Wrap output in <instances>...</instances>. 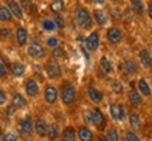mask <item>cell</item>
<instances>
[{
	"label": "cell",
	"instance_id": "6da1fadb",
	"mask_svg": "<svg viewBox=\"0 0 152 141\" xmlns=\"http://www.w3.org/2000/svg\"><path fill=\"white\" fill-rule=\"evenodd\" d=\"M84 117H85V122H87L85 126H88V127L91 126L99 133H105V130L109 126V119L102 112L99 106H94L91 109H88L84 115Z\"/></svg>",
	"mask_w": 152,
	"mask_h": 141
},
{
	"label": "cell",
	"instance_id": "7a4b0ae2",
	"mask_svg": "<svg viewBox=\"0 0 152 141\" xmlns=\"http://www.w3.org/2000/svg\"><path fill=\"white\" fill-rule=\"evenodd\" d=\"M59 90V99L61 101L63 106L69 108L71 105H74L78 99V90L73 81L70 80H63L60 82V85L57 87Z\"/></svg>",
	"mask_w": 152,
	"mask_h": 141
},
{
	"label": "cell",
	"instance_id": "3957f363",
	"mask_svg": "<svg viewBox=\"0 0 152 141\" xmlns=\"http://www.w3.org/2000/svg\"><path fill=\"white\" fill-rule=\"evenodd\" d=\"M74 23L81 31H89V32L92 31L94 21L89 9L83 4L75 6V9H74Z\"/></svg>",
	"mask_w": 152,
	"mask_h": 141
},
{
	"label": "cell",
	"instance_id": "277c9868",
	"mask_svg": "<svg viewBox=\"0 0 152 141\" xmlns=\"http://www.w3.org/2000/svg\"><path fill=\"white\" fill-rule=\"evenodd\" d=\"M15 133L18 138L24 141L31 140L34 136V119L31 115H25L23 117H20L15 124Z\"/></svg>",
	"mask_w": 152,
	"mask_h": 141
},
{
	"label": "cell",
	"instance_id": "5b68a950",
	"mask_svg": "<svg viewBox=\"0 0 152 141\" xmlns=\"http://www.w3.org/2000/svg\"><path fill=\"white\" fill-rule=\"evenodd\" d=\"M27 55L35 62H42V60L49 59V53L46 50V46L43 45L41 41L32 39L27 45Z\"/></svg>",
	"mask_w": 152,
	"mask_h": 141
},
{
	"label": "cell",
	"instance_id": "8992f818",
	"mask_svg": "<svg viewBox=\"0 0 152 141\" xmlns=\"http://www.w3.org/2000/svg\"><path fill=\"white\" fill-rule=\"evenodd\" d=\"M124 95H126V98H127V102H129L130 108L133 110H137V112H138V110L142 108L144 99H142V96L138 94L137 88H135V80H130L127 90H124Z\"/></svg>",
	"mask_w": 152,
	"mask_h": 141
},
{
	"label": "cell",
	"instance_id": "52a82bcc",
	"mask_svg": "<svg viewBox=\"0 0 152 141\" xmlns=\"http://www.w3.org/2000/svg\"><path fill=\"white\" fill-rule=\"evenodd\" d=\"M109 115L113 122H126L127 120V106L121 101H110L109 102Z\"/></svg>",
	"mask_w": 152,
	"mask_h": 141
},
{
	"label": "cell",
	"instance_id": "ba28073f",
	"mask_svg": "<svg viewBox=\"0 0 152 141\" xmlns=\"http://www.w3.org/2000/svg\"><path fill=\"white\" fill-rule=\"evenodd\" d=\"M43 71L46 74V77L50 80V81H59L63 77V68L60 66V63L52 60L50 57L43 63Z\"/></svg>",
	"mask_w": 152,
	"mask_h": 141
},
{
	"label": "cell",
	"instance_id": "9c48e42d",
	"mask_svg": "<svg viewBox=\"0 0 152 141\" xmlns=\"http://www.w3.org/2000/svg\"><path fill=\"white\" fill-rule=\"evenodd\" d=\"M24 91L27 99H37L41 95V84L35 77H27L24 80Z\"/></svg>",
	"mask_w": 152,
	"mask_h": 141
},
{
	"label": "cell",
	"instance_id": "30bf717a",
	"mask_svg": "<svg viewBox=\"0 0 152 141\" xmlns=\"http://www.w3.org/2000/svg\"><path fill=\"white\" fill-rule=\"evenodd\" d=\"M105 37H106V42L110 46L116 48V46H119L123 42V31L117 25H110V27L106 28Z\"/></svg>",
	"mask_w": 152,
	"mask_h": 141
},
{
	"label": "cell",
	"instance_id": "8fae6325",
	"mask_svg": "<svg viewBox=\"0 0 152 141\" xmlns=\"http://www.w3.org/2000/svg\"><path fill=\"white\" fill-rule=\"evenodd\" d=\"M42 98H43V102L46 105H55L57 101H59V90L55 84H50L48 82L45 84L43 90H42Z\"/></svg>",
	"mask_w": 152,
	"mask_h": 141
},
{
	"label": "cell",
	"instance_id": "7c38bea8",
	"mask_svg": "<svg viewBox=\"0 0 152 141\" xmlns=\"http://www.w3.org/2000/svg\"><path fill=\"white\" fill-rule=\"evenodd\" d=\"M120 68H121V73L124 74L127 78L135 77V76L138 74V71H140L138 63H137L134 59H131V57H126V59L121 62Z\"/></svg>",
	"mask_w": 152,
	"mask_h": 141
},
{
	"label": "cell",
	"instance_id": "4fadbf2b",
	"mask_svg": "<svg viewBox=\"0 0 152 141\" xmlns=\"http://www.w3.org/2000/svg\"><path fill=\"white\" fill-rule=\"evenodd\" d=\"M135 88H137L140 95L142 96V99H152L151 84H149L147 77H144V76L137 77V80H135Z\"/></svg>",
	"mask_w": 152,
	"mask_h": 141
},
{
	"label": "cell",
	"instance_id": "5bb4252c",
	"mask_svg": "<svg viewBox=\"0 0 152 141\" xmlns=\"http://www.w3.org/2000/svg\"><path fill=\"white\" fill-rule=\"evenodd\" d=\"M101 45V34L98 29H92L85 38V49L91 53H95Z\"/></svg>",
	"mask_w": 152,
	"mask_h": 141
},
{
	"label": "cell",
	"instance_id": "9a60e30c",
	"mask_svg": "<svg viewBox=\"0 0 152 141\" xmlns=\"http://www.w3.org/2000/svg\"><path fill=\"white\" fill-rule=\"evenodd\" d=\"M14 41L20 48H27V45L29 43V32L24 25H17L14 31Z\"/></svg>",
	"mask_w": 152,
	"mask_h": 141
},
{
	"label": "cell",
	"instance_id": "2e32d148",
	"mask_svg": "<svg viewBox=\"0 0 152 141\" xmlns=\"http://www.w3.org/2000/svg\"><path fill=\"white\" fill-rule=\"evenodd\" d=\"M87 96H88V99L91 101L94 105H96V106L101 105L105 101V94L99 88H96L94 84H91V82L87 85Z\"/></svg>",
	"mask_w": 152,
	"mask_h": 141
},
{
	"label": "cell",
	"instance_id": "e0dca14e",
	"mask_svg": "<svg viewBox=\"0 0 152 141\" xmlns=\"http://www.w3.org/2000/svg\"><path fill=\"white\" fill-rule=\"evenodd\" d=\"M92 21H94V25H96L99 28H105L107 24H109V14L106 13L105 10L102 9H95L92 11Z\"/></svg>",
	"mask_w": 152,
	"mask_h": 141
},
{
	"label": "cell",
	"instance_id": "ac0fdd59",
	"mask_svg": "<svg viewBox=\"0 0 152 141\" xmlns=\"http://www.w3.org/2000/svg\"><path fill=\"white\" fill-rule=\"evenodd\" d=\"M137 57H138V66L144 68V70H151L152 68V55L151 52L147 49V48H141L137 53Z\"/></svg>",
	"mask_w": 152,
	"mask_h": 141
},
{
	"label": "cell",
	"instance_id": "d6986e66",
	"mask_svg": "<svg viewBox=\"0 0 152 141\" xmlns=\"http://www.w3.org/2000/svg\"><path fill=\"white\" fill-rule=\"evenodd\" d=\"M77 131V140L78 141H96V134L94 133L91 127H88L85 124H81L75 129Z\"/></svg>",
	"mask_w": 152,
	"mask_h": 141
},
{
	"label": "cell",
	"instance_id": "ffe728a7",
	"mask_svg": "<svg viewBox=\"0 0 152 141\" xmlns=\"http://www.w3.org/2000/svg\"><path fill=\"white\" fill-rule=\"evenodd\" d=\"M127 119H129V127H130V130L138 133L140 130H141V127H142V117H141L140 112L131 109L129 113H127Z\"/></svg>",
	"mask_w": 152,
	"mask_h": 141
},
{
	"label": "cell",
	"instance_id": "44dd1931",
	"mask_svg": "<svg viewBox=\"0 0 152 141\" xmlns=\"http://www.w3.org/2000/svg\"><path fill=\"white\" fill-rule=\"evenodd\" d=\"M48 126H49V123L43 117L38 116V117L34 120V134H37L39 138H46Z\"/></svg>",
	"mask_w": 152,
	"mask_h": 141
},
{
	"label": "cell",
	"instance_id": "7402d4cb",
	"mask_svg": "<svg viewBox=\"0 0 152 141\" xmlns=\"http://www.w3.org/2000/svg\"><path fill=\"white\" fill-rule=\"evenodd\" d=\"M10 105L13 106L15 110H24L28 108V99L27 96L20 94V92H14L10 99Z\"/></svg>",
	"mask_w": 152,
	"mask_h": 141
},
{
	"label": "cell",
	"instance_id": "603a6c76",
	"mask_svg": "<svg viewBox=\"0 0 152 141\" xmlns=\"http://www.w3.org/2000/svg\"><path fill=\"white\" fill-rule=\"evenodd\" d=\"M6 6L9 7L10 13L13 15V18L18 20V21H24V10H23V6L21 3L18 1H6Z\"/></svg>",
	"mask_w": 152,
	"mask_h": 141
},
{
	"label": "cell",
	"instance_id": "cb8c5ba5",
	"mask_svg": "<svg viewBox=\"0 0 152 141\" xmlns=\"http://www.w3.org/2000/svg\"><path fill=\"white\" fill-rule=\"evenodd\" d=\"M9 71L13 74L15 78H24L25 74H27V66L23 63V62H13V63L9 66Z\"/></svg>",
	"mask_w": 152,
	"mask_h": 141
},
{
	"label": "cell",
	"instance_id": "d4e9b609",
	"mask_svg": "<svg viewBox=\"0 0 152 141\" xmlns=\"http://www.w3.org/2000/svg\"><path fill=\"white\" fill-rule=\"evenodd\" d=\"M60 134H61V129H60L59 123H50L48 126V134L46 138L49 141H56L60 138Z\"/></svg>",
	"mask_w": 152,
	"mask_h": 141
},
{
	"label": "cell",
	"instance_id": "484cf974",
	"mask_svg": "<svg viewBox=\"0 0 152 141\" xmlns=\"http://www.w3.org/2000/svg\"><path fill=\"white\" fill-rule=\"evenodd\" d=\"M60 140L61 141H77V131L74 126H66L61 130L60 134Z\"/></svg>",
	"mask_w": 152,
	"mask_h": 141
},
{
	"label": "cell",
	"instance_id": "4316f807",
	"mask_svg": "<svg viewBox=\"0 0 152 141\" xmlns=\"http://www.w3.org/2000/svg\"><path fill=\"white\" fill-rule=\"evenodd\" d=\"M103 136H105L106 141H121V136H120L119 129L116 126H113V124L107 126V129L103 133Z\"/></svg>",
	"mask_w": 152,
	"mask_h": 141
},
{
	"label": "cell",
	"instance_id": "83f0119b",
	"mask_svg": "<svg viewBox=\"0 0 152 141\" xmlns=\"http://www.w3.org/2000/svg\"><path fill=\"white\" fill-rule=\"evenodd\" d=\"M99 66H101L102 71L106 74H113L115 73V64L112 62L107 56H101V59H99Z\"/></svg>",
	"mask_w": 152,
	"mask_h": 141
},
{
	"label": "cell",
	"instance_id": "f1b7e54d",
	"mask_svg": "<svg viewBox=\"0 0 152 141\" xmlns=\"http://www.w3.org/2000/svg\"><path fill=\"white\" fill-rule=\"evenodd\" d=\"M14 21L13 15L10 13L9 7L6 6V3H0V23L3 24H11Z\"/></svg>",
	"mask_w": 152,
	"mask_h": 141
},
{
	"label": "cell",
	"instance_id": "f546056e",
	"mask_svg": "<svg viewBox=\"0 0 152 141\" xmlns=\"http://www.w3.org/2000/svg\"><path fill=\"white\" fill-rule=\"evenodd\" d=\"M50 59L60 63V62H63V60L67 59V53H66V50L63 46H57L55 49H52V53H50Z\"/></svg>",
	"mask_w": 152,
	"mask_h": 141
},
{
	"label": "cell",
	"instance_id": "4dcf8cb0",
	"mask_svg": "<svg viewBox=\"0 0 152 141\" xmlns=\"http://www.w3.org/2000/svg\"><path fill=\"white\" fill-rule=\"evenodd\" d=\"M110 90H112V92H113L116 96L124 95V85H123V84H121V81H120V80H117V78L110 80Z\"/></svg>",
	"mask_w": 152,
	"mask_h": 141
},
{
	"label": "cell",
	"instance_id": "1f68e13d",
	"mask_svg": "<svg viewBox=\"0 0 152 141\" xmlns=\"http://www.w3.org/2000/svg\"><path fill=\"white\" fill-rule=\"evenodd\" d=\"M41 27L45 32H49V34H53V32L57 31V27H56L53 18H42L41 20Z\"/></svg>",
	"mask_w": 152,
	"mask_h": 141
},
{
	"label": "cell",
	"instance_id": "d6a6232c",
	"mask_svg": "<svg viewBox=\"0 0 152 141\" xmlns=\"http://www.w3.org/2000/svg\"><path fill=\"white\" fill-rule=\"evenodd\" d=\"M121 140L123 141H142V138L140 137L138 133L133 131V130H130V129H126L124 131H123Z\"/></svg>",
	"mask_w": 152,
	"mask_h": 141
},
{
	"label": "cell",
	"instance_id": "836d02e7",
	"mask_svg": "<svg viewBox=\"0 0 152 141\" xmlns=\"http://www.w3.org/2000/svg\"><path fill=\"white\" fill-rule=\"evenodd\" d=\"M130 4H131V9L135 11L137 15L141 17V15L145 14V3H144V1H141V0H133Z\"/></svg>",
	"mask_w": 152,
	"mask_h": 141
},
{
	"label": "cell",
	"instance_id": "e575fe53",
	"mask_svg": "<svg viewBox=\"0 0 152 141\" xmlns=\"http://www.w3.org/2000/svg\"><path fill=\"white\" fill-rule=\"evenodd\" d=\"M18 136L15 131H6L0 134V141H18Z\"/></svg>",
	"mask_w": 152,
	"mask_h": 141
},
{
	"label": "cell",
	"instance_id": "d590c367",
	"mask_svg": "<svg viewBox=\"0 0 152 141\" xmlns=\"http://www.w3.org/2000/svg\"><path fill=\"white\" fill-rule=\"evenodd\" d=\"M11 37H13V31L10 27L0 28V41H9Z\"/></svg>",
	"mask_w": 152,
	"mask_h": 141
},
{
	"label": "cell",
	"instance_id": "8d00e7d4",
	"mask_svg": "<svg viewBox=\"0 0 152 141\" xmlns=\"http://www.w3.org/2000/svg\"><path fill=\"white\" fill-rule=\"evenodd\" d=\"M49 7H50V10L55 14H60L63 10H64V1H60V0L59 1H52Z\"/></svg>",
	"mask_w": 152,
	"mask_h": 141
},
{
	"label": "cell",
	"instance_id": "74e56055",
	"mask_svg": "<svg viewBox=\"0 0 152 141\" xmlns=\"http://www.w3.org/2000/svg\"><path fill=\"white\" fill-rule=\"evenodd\" d=\"M60 45V39L57 37H49L46 38V48H49V49H55V48H57V46Z\"/></svg>",
	"mask_w": 152,
	"mask_h": 141
},
{
	"label": "cell",
	"instance_id": "f35d334b",
	"mask_svg": "<svg viewBox=\"0 0 152 141\" xmlns=\"http://www.w3.org/2000/svg\"><path fill=\"white\" fill-rule=\"evenodd\" d=\"M53 21H55L57 29H63V28L66 27V21H64V18H63V15H60V14H55Z\"/></svg>",
	"mask_w": 152,
	"mask_h": 141
},
{
	"label": "cell",
	"instance_id": "ab89813d",
	"mask_svg": "<svg viewBox=\"0 0 152 141\" xmlns=\"http://www.w3.org/2000/svg\"><path fill=\"white\" fill-rule=\"evenodd\" d=\"M7 104H9V94L3 88H0V108L6 106Z\"/></svg>",
	"mask_w": 152,
	"mask_h": 141
},
{
	"label": "cell",
	"instance_id": "60d3db41",
	"mask_svg": "<svg viewBox=\"0 0 152 141\" xmlns=\"http://www.w3.org/2000/svg\"><path fill=\"white\" fill-rule=\"evenodd\" d=\"M9 76V68L3 62H0V80H6Z\"/></svg>",
	"mask_w": 152,
	"mask_h": 141
},
{
	"label": "cell",
	"instance_id": "b9f144b4",
	"mask_svg": "<svg viewBox=\"0 0 152 141\" xmlns=\"http://www.w3.org/2000/svg\"><path fill=\"white\" fill-rule=\"evenodd\" d=\"M145 13H147L148 18L152 21V1H147L145 3Z\"/></svg>",
	"mask_w": 152,
	"mask_h": 141
},
{
	"label": "cell",
	"instance_id": "7bdbcfd3",
	"mask_svg": "<svg viewBox=\"0 0 152 141\" xmlns=\"http://www.w3.org/2000/svg\"><path fill=\"white\" fill-rule=\"evenodd\" d=\"M6 108H7V115H9V116H11V115H14V113H15V112H17V110L14 109V108H13V106H11V105H10V104L7 105Z\"/></svg>",
	"mask_w": 152,
	"mask_h": 141
},
{
	"label": "cell",
	"instance_id": "ee69618b",
	"mask_svg": "<svg viewBox=\"0 0 152 141\" xmlns=\"http://www.w3.org/2000/svg\"><path fill=\"white\" fill-rule=\"evenodd\" d=\"M81 50H83V55L87 57V60H89V53H88V50L84 48V46H81Z\"/></svg>",
	"mask_w": 152,
	"mask_h": 141
},
{
	"label": "cell",
	"instance_id": "f6af8a7d",
	"mask_svg": "<svg viewBox=\"0 0 152 141\" xmlns=\"http://www.w3.org/2000/svg\"><path fill=\"white\" fill-rule=\"evenodd\" d=\"M96 141H106L105 136H103V133H101L99 136H96Z\"/></svg>",
	"mask_w": 152,
	"mask_h": 141
},
{
	"label": "cell",
	"instance_id": "bcb514c9",
	"mask_svg": "<svg viewBox=\"0 0 152 141\" xmlns=\"http://www.w3.org/2000/svg\"><path fill=\"white\" fill-rule=\"evenodd\" d=\"M56 141H61V140H60V138H59V140H56Z\"/></svg>",
	"mask_w": 152,
	"mask_h": 141
},
{
	"label": "cell",
	"instance_id": "7dc6e473",
	"mask_svg": "<svg viewBox=\"0 0 152 141\" xmlns=\"http://www.w3.org/2000/svg\"><path fill=\"white\" fill-rule=\"evenodd\" d=\"M151 90H152V85H151Z\"/></svg>",
	"mask_w": 152,
	"mask_h": 141
}]
</instances>
